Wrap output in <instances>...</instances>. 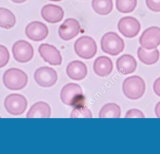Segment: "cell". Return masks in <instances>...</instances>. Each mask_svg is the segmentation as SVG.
Returning <instances> with one entry per match:
<instances>
[{
  "instance_id": "obj_1",
  "label": "cell",
  "mask_w": 160,
  "mask_h": 154,
  "mask_svg": "<svg viewBox=\"0 0 160 154\" xmlns=\"http://www.w3.org/2000/svg\"><path fill=\"white\" fill-rule=\"evenodd\" d=\"M4 85L9 90H21L27 85V74L18 68H11L5 71L2 77Z\"/></svg>"
},
{
  "instance_id": "obj_2",
  "label": "cell",
  "mask_w": 160,
  "mask_h": 154,
  "mask_svg": "<svg viewBox=\"0 0 160 154\" xmlns=\"http://www.w3.org/2000/svg\"><path fill=\"white\" fill-rule=\"evenodd\" d=\"M122 91L125 96L131 100L141 98L146 89L144 80L138 75H132L125 79L122 83Z\"/></svg>"
},
{
  "instance_id": "obj_3",
  "label": "cell",
  "mask_w": 160,
  "mask_h": 154,
  "mask_svg": "<svg viewBox=\"0 0 160 154\" xmlns=\"http://www.w3.org/2000/svg\"><path fill=\"white\" fill-rule=\"evenodd\" d=\"M101 47L104 52L111 55H117L124 50V42L117 33L108 32L101 38Z\"/></svg>"
},
{
  "instance_id": "obj_4",
  "label": "cell",
  "mask_w": 160,
  "mask_h": 154,
  "mask_svg": "<svg viewBox=\"0 0 160 154\" xmlns=\"http://www.w3.org/2000/svg\"><path fill=\"white\" fill-rule=\"evenodd\" d=\"M74 49L76 54L84 59L92 58L97 52V45L95 41L88 36L79 37L74 42Z\"/></svg>"
},
{
  "instance_id": "obj_5",
  "label": "cell",
  "mask_w": 160,
  "mask_h": 154,
  "mask_svg": "<svg viewBox=\"0 0 160 154\" xmlns=\"http://www.w3.org/2000/svg\"><path fill=\"white\" fill-rule=\"evenodd\" d=\"M61 100L66 105L76 106L83 100L82 90L77 84L69 83L64 85L61 91Z\"/></svg>"
},
{
  "instance_id": "obj_6",
  "label": "cell",
  "mask_w": 160,
  "mask_h": 154,
  "mask_svg": "<svg viewBox=\"0 0 160 154\" xmlns=\"http://www.w3.org/2000/svg\"><path fill=\"white\" fill-rule=\"evenodd\" d=\"M4 105L6 110L10 114L19 115L26 111L28 102L23 95L18 94H12L6 97Z\"/></svg>"
},
{
  "instance_id": "obj_7",
  "label": "cell",
  "mask_w": 160,
  "mask_h": 154,
  "mask_svg": "<svg viewBox=\"0 0 160 154\" xmlns=\"http://www.w3.org/2000/svg\"><path fill=\"white\" fill-rule=\"evenodd\" d=\"M12 52L16 61L20 63H25L32 59L34 49L28 41L19 40L14 43L12 47Z\"/></svg>"
},
{
  "instance_id": "obj_8",
  "label": "cell",
  "mask_w": 160,
  "mask_h": 154,
  "mask_svg": "<svg viewBox=\"0 0 160 154\" xmlns=\"http://www.w3.org/2000/svg\"><path fill=\"white\" fill-rule=\"evenodd\" d=\"M34 78L36 83L40 86L49 87L56 84L58 80V74L54 69L44 66L36 70Z\"/></svg>"
},
{
  "instance_id": "obj_9",
  "label": "cell",
  "mask_w": 160,
  "mask_h": 154,
  "mask_svg": "<svg viewBox=\"0 0 160 154\" xmlns=\"http://www.w3.org/2000/svg\"><path fill=\"white\" fill-rule=\"evenodd\" d=\"M139 43L147 50L156 49L160 45V27L152 26L144 31L140 36Z\"/></svg>"
},
{
  "instance_id": "obj_10",
  "label": "cell",
  "mask_w": 160,
  "mask_h": 154,
  "mask_svg": "<svg viewBox=\"0 0 160 154\" xmlns=\"http://www.w3.org/2000/svg\"><path fill=\"white\" fill-rule=\"evenodd\" d=\"M118 28L122 36L128 38H132L139 34L141 24L135 17L126 16L119 21Z\"/></svg>"
},
{
  "instance_id": "obj_11",
  "label": "cell",
  "mask_w": 160,
  "mask_h": 154,
  "mask_svg": "<svg viewBox=\"0 0 160 154\" xmlns=\"http://www.w3.org/2000/svg\"><path fill=\"white\" fill-rule=\"evenodd\" d=\"M81 29L79 22L74 18L66 19L59 26L58 34L64 41H69L78 35Z\"/></svg>"
},
{
  "instance_id": "obj_12",
  "label": "cell",
  "mask_w": 160,
  "mask_h": 154,
  "mask_svg": "<svg viewBox=\"0 0 160 154\" xmlns=\"http://www.w3.org/2000/svg\"><path fill=\"white\" fill-rule=\"evenodd\" d=\"M48 28L46 24L40 21H32L29 23L25 29L26 36L33 41H41L48 36Z\"/></svg>"
},
{
  "instance_id": "obj_13",
  "label": "cell",
  "mask_w": 160,
  "mask_h": 154,
  "mask_svg": "<svg viewBox=\"0 0 160 154\" xmlns=\"http://www.w3.org/2000/svg\"><path fill=\"white\" fill-rule=\"evenodd\" d=\"M41 57L52 65H59L62 63V57L58 49L49 44H41L38 49Z\"/></svg>"
},
{
  "instance_id": "obj_14",
  "label": "cell",
  "mask_w": 160,
  "mask_h": 154,
  "mask_svg": "<svg viewBox=\"0 0 160 154\" xmlns=\"http://www.w3.org/2000/svg\"><path fill=\"white\" fill-rule=\"evenodd\" d=\"M41 14L42 17L48 22L57 23L62 19L64 11L61 7L58 5L48 4L42 7Z\"/></svg>"
},
{
  "instance_id": "obj_15",
  "label": "cell",
  "mask_w": 160,
  "mask_h": 154,
  "mask_svg": "<svg viewBox=\"0 0 160 154\" xmlns=\"http://www.w3.org/2000/svg\"><path fill=\"white\" fill-rule=\"evenodd\" d=\"M68 77L74 80H81L86 77L88 69L86 64L80 60H73L69 63L66 67Z\"/></svg>"
},
{
  "instance_id": "obj_16",
  "label": "cell",
  "mask_w": 160,
  "mask_h": 154,
  "mask_svg": "<svg viewBox=\"0 0 160 154\" xmlns=\"http://www.w3.org/2000/svg\"><path fill=\"white\" fill-rule=\"evenodd\" d=\"M136 67L137 62L135 58L130 54H123L116 60L117 70L123 75L133 73Z\"/></svg>"
},
{
  "instance_id": "obj_17",
  "label": "cell",
  "mask_w": 160,
  "mask_h": 154,
  "mask_svg": "<svg viewBox=\"0 0 160 154\" xmlns=\"http://www.w3.org/2000/svg\"><path fill=\"white\" fill-rule=\"evenodd\" d=\"M113 69L111 59L107 56L98 57L94 62L93 69L96 74L100 77H105L110 74Z\"/></svg>"
},
{
  "instance_id": "obj_18",
  "label": "cell",
  "mask_w": 160,
  "mask_h": 154,
  "mask_svg": "<svg viewBox=\"0 0 160 154\" xmlns=\"http://www.w3.org/2000/svg\"><path fill=\"white\" fill-rule=\"evenodd\" d=\"M27 118H49L51 108L44 102H38L31 106L26 115Z\"/></svg>"
},
{
  "instance_id": "obj_19",
  "label": "cell",
  "mask_w": 160,
  "mask_h": 154,
  "mask_svg": "<svg viewBox=\"0 0 160 154\" xmlns=\"http://www.w3.org/2000/svg\"><path fill=\"white\" fill-rule=\"evenodd\" d=\"M137 54L140 61L147 65H152L156 63L159 58V52L157 49L150 51L142 47H139Z\"/></svg>"
},
{
  "instance_id": "obj_20",
  "label": "cell",
  "mask_w": 160,
  "mask_h": 154,
  "mask_svg": "<svg viewBox=\"0 0 160 154\" xmlns=\"http://www.w3.org/2000/svg\"><path fill=\"white\" fill-rule=\"evenodd\" d=\"M16 24V17L9 9L0 7V27L9 29Z\"/></svg>"
},
{
  "instance_id": "obj_21",
  "label": "cell",
  "mask_w": 160,
  "mask_h": 154,
  "mask_svg": "<svg viewBox=\"0 0 160 154\" xmlns=\"http://www.w3.org/2000/svg\"><path fill=\"white\" fill-rule=\"evenodd\" d=\"M121 117L120 107L115 103L104 105L99 111V118H119Z\"/></svg>"
},
{
  "instance_id": "obj_22",
  "label": "cell",
  "mask_w": 160,
  "mask_h": 154,
  "mask_svg": "<svg viewBox=\"0 0 160 154\" xmlns=\"http://www.w3.org/2000/svg\"><path fill=\"white\" fill-rule=\"evenodd\" d=\"M91 4L94 11L100 15L109 14L113 8L112 0H92Z\"/></svg>"
},
{
  "instance_id": "obj_23",
  "label": "cell",
  "mask_w": 160,
  "mask_h": 154,
  "mask_svg": "<svg viewBox=\"0 0 160 154\" xmlns=\"http://www.w3.org/2000/svg\"><path fill=\"white\" fill-rule=\"evenodd\" d=\"M137 5V0H116V7L122 13L132 12Z\"/></svg>"
},
{
  "instance_id": "obj_24",
  "label": "cell",
  "mask_w": 160,
  "mask_h": 154,
  "mask_svg": "<svg viewBox=\"0 0 160 154\" xmlns=\"http://www.w3.org/2000/svg\"><path fill=\"white\" fill-rule=\"evenodd\" d=\"M71 118H91V111L83 107H77L74 108L71 113Z\"/></svg>"
},
{
  "instance_id": "obj_25",
  "label": "cell",
  "mask_w": 160,
  "mask_h": 154,
  "mask_svg": "<svg viewBox=\"0 0 160 154\" xmlns=\"http://www.w3.org/2000/svg\"><path fill=\"white\" fill-rule=\"evenodd\" d=\"M9 52L8 49L3 45L0 44V68L7 65L9 60Z\"/></svg>"
},
{
  "instance_id": "obj_26",
  "label": "cell",
  "mask_w": 160,
  "mask_h": 154,
  "mask_svg": "<svg viewBox=\"0 0 160 154\" xmlns=\"http://www.w3.org/2000/svg\"><path fill=\"white\" fill-rule=\"evenodd\" d=\"M146 3L151 11L160 12V0H146Z\"/></svg>"
},
{
  "instance_id": "obj_27",
  "label": "cell",
  "mask_w": 160,
  "mask_h": 154,
  "mask_svg": "<svg viewBox=\"0 0 160 154\" xmlns=\"http://www.w3.org/2000/svg\"><path fill=\"white\" fill-rule=\"evenodd\" d=\"M145 116L143 113L136 108L129 110L125 115V118H144Z\"/></svg>"
},
{
  "instance_id": "obj_28",
  "label": "cell",
  "mask_w": 160,
  "mask_h": 154,
  "mask_svg": "<svg viewBox=\"0 0 160 154\" xmlns=\"http://www.w3.org/2000/svg\"><path fill=\"white\" fill-rule=\"evenodd\" d=\"M153 90L154 93L160 97V77H158L154 82Z\"/></svg>"
},
{
  "instance_id": "obj_29",
  "label": "cell",
  "mask_w": 160,
  "mask_h": 154,
  "mask_svg": "<svg viewBox=\"0 0 160 154\" xmlns=\"http://www.w3.org/2000/svg\"><path fill=\"white\" fill-rule=\"evenodd\" d=\"M154 111H155V114H156V117L158 118H160V102H159L156 104V105L155 107Z\"/></svg>"
},
{
  "instance_id": "obj_30",
  "label": "cell",
  "mask_w": 160,
  "mask_h": 154,
  "mask_svg": "<svg viewBox=\"0 0 160 154\" xmlns=\"http://www.w3.org/2000/svg\"><path fill=\"white\" fill-rule=\"evenodd\" d=\"M11 1L15 3H22L26 1L27 0H11Z\"/></svg>"
},
{
  "instance_id": "obj_31",
  "label": "cell",
  "mask_w": 160,
  "mask_h": 154,
  "mask_svg": "<svg viewBox=\"0 0 160 154\" xmlns=\"http://www.w3.org/2000/svg\"><path fill=\"white\" fill-rule=\"evenodd\" d=\"M51 1H54V2H59V1H61L62 0H49Z\"/></svg>"
}]
</instances>
